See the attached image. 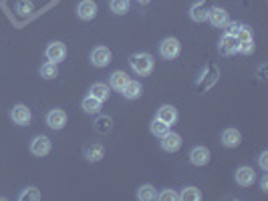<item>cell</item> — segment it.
Listing matches in <instances>:
<instances>
[{"label": "cell", "instance_id": "1", "mask_svg": "<svg viewBox=\"0 0 268 201\" xmlns=\"http://www.w3.org/2000/svg\"><path fill=\"white\" fill-rule=\"evenodd\" d=\"M129 64L135 75L139 77H149L154 71V57L149 53H135L129 57Z\"/></svg>", "mask_w": 268, "mask_h": 201}, {"label": "cell", "instance_id": "2", "mask_svg": "<svg viewBox=\"0 0 268 201\" xmlns=\"http://www.w3.org/2000/svg\"><path fill=\"white\" fill-rule=\"evenodd\" d=\"M179 50H181V44H179V40L174 39V37H167V39H163V40L159 42V55H161V59H165V60L176 59V57L179 55Z\"/></svg>", "mask_w": 268, "mask_h": 201}, {"label": "cell", "instance_id": "3", "mask_svg": "<svg viewBox=\"0 0 268 201\" xmlns=\"http://www.w3.org/2000/svg\"><path fill=\"white\" fill-rule=\"evenodd\" d=\"M51 149H53V143L45 135H39V137H35L30 141V153L35 157H46L48 153H51Z\"/></svg>", "mask_w": 268, "mask_h": 201}, {"label": "cell", "instance_id": "4", "mask_svg": "<svg viewBox=\"0 0 268 201\" xmlns=\"http://www.w3.org/2000/svg\"><path fill=\"white\" fill-rule=\"evenodd\" d=\"M45 55H46V60H48V62L59 64V62L65 60V57H67V46H65L61 40H55V42H51V44L46 46Z\"/></svg>", "mask_w": 268, "mask_h": 201}, {"label": "cell", "instance_id": "5", "mask_svg": "<svg viewBox=\"0 0 268 201\" xmlns=\"http://www.w3.org/2000/svg\"><path fill=\"white\" fill-rule=\"evenodd\" d=\"M113 55H111V50L107 46H95L91 50V64L93 66H99V69H103V66H107L111 62Z\"/></svg>", "mask_w": 268, "mask_h": 201}, {"label": "cell", "instance_id": "6", "mask_svg": "<svg viewBox=\"0 0 268 201\" xmlns=\"http://www.w3.org/2000/svg\"><path fill=\"white\" fill-rule=\"evenodd\" d=\"M214 28H224L228 22H230V16H228V12L224 10V8H220V6H214V8H210L208 10V19H206Z\"/></svg>", "mask_w": 268, "mask_h": 201}, {"label": "cell", "instance_id": "7", "mask_svg": "<svg viewBox=\"0 0 268 201\" xmlns=\"http://www.w3.org/2000/svg\"><path fill=\"white\" fill-rule=\"evenodd\" d=\"M10 119H12L16 125H28L30 119H32V113H30V109H28L26 105L19 103V105H14V107L10 109Z\"/></svg>", "mask_w": 268, "mask_h": 201}, {"label": "cell", "instance_id": "8", "mask_svg": "<svg viewBox=\"0 0 268 201\" xmlns=\"http://www.w3.org/2000/svg\"><path fill=\"white\" fill-rule=\"evenodd\" d=\"M159 145H161L163 151H167V153H176V151L181 147V137L174 131H167L165 135H161Z\"/></svg>", "mask_w": 268, "mask_h": 201}, {"label": "cell", "instance_id": "9", "mask_svg": "<svg viewBox=\"0 0 268 201\" xmlns=\"http://www.w3.org/2000/svg\"><path fill=\"white\" fill-rule=\"evenodd\" d=\"M234 179H236V183L240 187H250L254 183V179H256V175H254V169L252 167H238L236 169V173H234Z\"/></svg>", "mask_w": 268, "mask_h": 201}, {"label": "cell", "instance_id": "10", "mask_svg": "<svg viewBox=\"0 0 268 201\" xmlns=\"http://www.w3.org/2000/svg\"><path fill=\"white\" fill-rule=\"evenodd\" d=\"M46 125L51 129H55V131L63 129L67 125V113L63 109H51L46 113Z\"/></svg>", "mask_w": 268, "mask_h": 201}, {"label": "cell", "instance_id": "11", "mask_svg": "<svg viewBox=\"0 0 268 201\" xmlns=\"http://www.w3.org/2000/svg\"><path fill=\"white\" fill-rule=\"evenodd\" d=\"M77 16L81 20H93L97 16V4L93 0H81L77 4Z\"/></svg>", "mask_w": 268, "mask_h": 201}, {"label": "cell", "instance_id": "12", "mask_svg": "<svg viewBox=\"0 0 268 201\" xmlns=\"http://www.w3.org/2000/svg\"><path fill=\"white\" fill-rule=\"evenodd\" d=\"M190 161H192V165H196V167L208 165V163H210V149H206V147H202V145L194 147V149L190 151Z\"/></svg>", "mask_w": 268, "mask_h": 201}, {"label": "cell", "instance_id": "13", "mask_svg": "<svg viewBox=\"0 0 268 201\" xmlns=\"http://www.w3.org/2000/svg\"><path fill=\"white\" fill-rule=\"evenodd\" d=\"M156 119L163 121L165 125H174L178 121V109L174 105H161L157 109V117H156Z\"/></svg>", "mask_w": 268, "mask_h": 201}, {"label": "cell", "instance_id": "14", "mask_svg": "<svg viewBox=\"0 0 268 201\" xmlns=\"http://www.w3.org/2000/svg\"><path fill=\"white\" fill-rule=\"evenodd\" d=\"M238 39L234 37V35H224L222 40H220V53L222 55H234V53H238Z\"/></svg>", "mask_w": 268, "mask_h": 201}, {"label": "cell", "instance_id": "15", "mask_svg": "<svg viewBox=\"0 0 268 201\" xmlns=\"http://www.w3.org/2000/svg\"><path fill=\"white\" fill-rule=\"evenodd\" d=\"M222 145L224 147H228V149H232V147H238L240 145V141H242V135H240V131H236V129H226L224 133H222Z\"/></svg>", "mask_w": 268, "mask_h": 201}, {"label": "cell", "instance_id": "16", "mask_svg": "<svg viewBox=\"0 0 268 201\" xmlns=\"http://www.w3.org/2000/svg\"><path fill=\"white\" fill-rule=\"evenodd\" d=\"M81 109L85 111L87 115H99V111H101V100L91 97V95H87L85 99L81 100Z\"/></svg>", "mask_w": 268, "mask_h": 201}, {"label": "cell", "instance_id": "17", "mask_svg": "<svg viewBox=\"0 0 268 201\" xmlns=\"http://www.w3.org/2000/svg\"><path fill=\"white\" fill-rule=\"evenodd\" d=\"M103 155H105V149H103V145L95 143V145L85 147V159H87L89 163H97V161H101V159H103Z\"/></svg>", "mask_w": 268, "mask_h": 201}, {"label": "cell", "instance_id": "18", "mask_svg": "<svg viewBox=\"0 0 268 201\" xmlns=\"http://www.w3.org/2000/svg\"><path fill=\"white\" fill-rule=\"evenodd\" d=\"M127 80H129V77H127L123 71H115V73L111 75V79H109V87H111L113 91H117V93H121L123 87L127 85Z\"/></svg>", "mask_w": 268, "mask_h": 201}, {"label": "cell", "instance_id": "19", "mask_svg": "<svg viewBox=\"0 0 268 201\" xmlns=\"http://www.w3.org/2000/svg\"><path fill=\"white\" fill-rule=\"evenodd\" d=\"M141 85H139V80H127V85L123 87V91H121V95L125 97V99H129V100H133V99H137L139 95H141Z\"/></svg>", "mask_w": 268, "mask_h": 201}, {"label": "cell", "instance_id": "20", "mask_svg": "<svg viewBox=\"0 0 268 201\" xmlns=\"http://www.w3.org/2000/svg\"><path fill=\"white\" fill-rule=\"evenodd\" d=\"M89 95H91V97H95V99H99V100H101V103H103V100H107V99H109V95H111V87H107L105 82H95V85H91Z\"/></svg>", "mask_w": 268, "mask_h": 201}, {"label": "cell", "instance_id": "21", "mask_svg": "<svg viewBox=\"0 0 268 201\" xmlns=\"http://www.w3.org/2000/svg\"><path fill=\"white\" fill-rule=\"evenodd\" d=\"M190 19H192L194 22H204V20L208 19V8L204 6V2L192 4V8H190Z\"/></svg>", "mask_w": 268, "mask_h": 201}, {"label": "cell", "instance_id": "22", "mask_svg": "<svg viewBox=\"0 0 268 201\" xmlns=\"http://www.w3.org/2000/svg\"><path fill=\"white\" fill-rule=\"evenodd\" d=\"M178 197L181 201H200L202 199V191H200L198 187H194V185H190V187H183L181 193H178Z\"/></svg>", "mask_w": 268, "mask_h": 201}, {"label": "cell", "instance_id": "23", "mask_svg": "<svg viewBox=\"0 0 268 201\" xmlns=\"http://www.w3.org/2000/svg\"><path fill=\"white\" fill-rule=\"evenodd\" d=\"M137 199H139V201H154V199H157V191H156V187H154V185H149V183L141 185L139 191H137Z\"/></svg>", "mask_w": 268, "mask_h": 201}, {"label": "cell", "instance_id": "24", "mask_svg": "<svg viewBox=\"0 0 268 201\" xmlns=\"http://www.w3.org/2000/svg\"><path fill=\"white\" fill-rule=\"evenodd\" d=\"M41 77L45 79V80H53L55 77H57V64L55 62H45L43 66H41Z\"/></svg>", "mask_w": 268, "mask_h": 201}, {"label": "cell", "instance_id": "25", "mask_svg": "<svg viewBox=\"0 0 268 201\" xmlns=\"http://www.w3.org/2000/svg\"><path fill=\"white\" fill-rule=\"evenodd\" d=\"M149 131H152V135L161 137V135H165V133L170 131V125H165V123H163V121H159V119H154V121H152V125H149Z\"/></svg>", "mask_w": 268, "mask_h": 201}, {"label": "cell", "instance_id": "26", "mask_svg": "<svg viewBox=\"0 0 268 201\" xmlns=\"http://www.w3.org/2000/svg\"><path fill=\"white\" fill-rule=\"evenodd\" d=\"M111 129H113L111 117H99V119L95 121V131H99V133H109Z\"/></svg>", "mask_w": 268, "mask_h": 201}, {"label": "cell", "instance_id": "27", "mask_svg": "<svg viewBox=\"0 0 268 201\" xmlns=\"http://www.w3.org/2000/svg\"><path fill=\"white\" fill-rule=\"evenodd\" d=\"M109 8L113 14H125L129 10V0H111Z\"/></svg>", "mask_w": 268, "mask_h": 201}, {"label": "cell", "instance_id": "28", "mask_svg": "<svg viewBox=\"0 0 268 201\" xmlns=\"http://www.w3.org/2000/svg\"><path fill=\"white\" fill-rule=\"evenodd\" d=\"M21 201H39L41 199V191L37 187H26L21 195H19Z\"/></svg>", "mask_w": 268, "mask_h": 201}, {"label": "cell", "instance_id": "29", "mask_svg": "<svg viewBox=\"0 0 268 201\" xmlns=\"http://www.w3.org/2000/svg\"><path fill=\"white\" fill-rule=\"evenodd\" d=\"M236 39H238V42L252 40V30H250L248 26H244V24H240V26H238V32H236Z\"/></svg>", "mask_w": 268, "mask_h": 201}, {"label": "cell", "instance_id": "30", "mask_svg": "<svg viewBox=\"0 0 268 201\" xmlns=\"http://www.w3.org/2000/svg\"><path fill=\"white\" fill-rule=\"evenodd\" d=\"M238 53H242V55H252V53H254V39L240 42V44H238Z\"/></svg>", "mask_w": 268, "mask_h": 201}, {"label": "cell", "instance_id": "31", "mask_svg": "<svg viewBox=\"0 0 268 201\" xmlns=\"http://www.w3.org/2000/svg\"><path fill=\"white\" fill-rule=\"evenodd\" d=\"M16 10H19L21 14H30L32 12V2L30 0H19V2H16Z\"/></svg>", "mask_w": 268, "mask_h": 201}, {"label": "cell", "instance_id": "32", "mask_svg": "<svg viewBox=\"0 0 268 201\" xmlns=\"http://www.w3.org/2000/svg\"><path fill=\"white\" fill-rule=\"evenodd\" d=\"M157 199H159V201H176V199H179V197H178V193H176L174 189H163L161 193H157Z\"/></svg>", "mask_w": 268, "mask_h": 201}, {"label": "cell", "instance_id": "33", "mask_svg": "<svg viewBox=\"0 0 268 201\" xmlns=\"http://www.w3.org/2000/svg\"><path fill=\"white\" fill-rule=\"evenodd\" d=\"M258 165L262 171H268V151H262L260 157H258Z\"/></svg>", "mask_w": 268, "mask_h": 201}, {"label": "cell", "instance_id": "34", "mask_svg": "<svg viewBox=\"0 0 268 201\" xmlns=\"http://www.w3.org/2000/svg\"><path fill=\"white\" fill-rule=\"evenodd\" d=\"M226 26H228L226 35H234V37H236V32H238V26H240V24H236V22H228Z\"/></svg>", "mask_w": 268, "mask_h": 201}, {"label": "cell", "instance_id": "35", "mask_svg": "<svg viewBox=\"0 0 268 201\" xmlns=\"http://www.w3.org/2000/svg\"><path fill=\"white\" fill-rule=\"evenodd\" d=\"M260 189H262V191H268V177H266V175H264L262 181H260Z\"/></svg>", "mask_w": 268, "mask_h": 201}, {"label": "cell", "instance_id": "36", "mask_svg": "<svg viewBox=\"0 0 268 201\" xmlns=\"http://www.w3.org/2000/svg\"><path fill=\"white\" fill-rule=\"evenodd\" d=\"M137 2H139V4H149L152 0H137Z\"/></svg>", "mask_w": 268, "mask_h": 201}]
</instances>
